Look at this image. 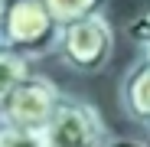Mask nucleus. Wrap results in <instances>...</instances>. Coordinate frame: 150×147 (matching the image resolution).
I'll return each mask as SVG.
<instances>
[{
    "label": "nucleus",
    "instance_id": "obj_1",
    "mask_svg": "<svg viewBox=\"0 0 150 147\" xmlns=\"http://www.w3.org/2000/svg\"><path fill=\"white\" fill-rule=\"evenodd\" d=\"M56 49L69 69L95 75V72H101L108 65V59L114 53V30L105 13H88L82 20L62 23Z\"/></svg>",
    "mask_w": 150,
    "mask_h": 147
},
{
    "label": "nucleus",
    "instance_id": "obj_2",
    "mask_svg": "<svg viewBox=\"0 0 150 147\" xmlns=\"http://www.w3.org/2000/svg\"><path fill=\"white\" fill-rule=\"evenodd\" d=\"M59 30L62 23L52 16L46 0H10L0 39L16 46L26 56H39L46 49L59 46Z\"/></svg>",
    "mask_w": 150,
    "mask_h": 147
},
{
    "label": "nucleus",
    "instance_id": "obj_3",
    "mask_svg": "<svg viewBox=\"0 0 150 147\" xmlns=\"http://www.w3.org/2000/svg\"><path fill=\"white\" fill-rule=\"evenodd\" d=\"M59 102H62V95H59L56 82L46 79V75L30 72V75L10 92V98L4 102V108H0V118H4V124H13V128L46 131V124L52 121Z\"/></svg>",
    "mask_w": 150,
    "mask_h": 147
},
{
    "label": "nucleus",
    "instance_id": "obj_4",
    "mask_svg": "<svg viewBox=\"0 0 150 147\" xmlns=\"http://www.w3.org/2000/svg\"><path fill=\"white\" fill-rule=\"evenodd\" d=\"M42 134L49 147H108V131L101 124V114L82 98L62 95V102Z\"/></svg>",
    "mask_w": 150,
    "mask_h": 147
},
{
    "label": "nucleus",
    "instance_id": "obj_5",
    "mask_svg": "<svg viewBox=\"0 0 150 147\" xmlns=\"http://www.w3.org/2000/svg\"><path fill=\"white\" fill-rule=\"evenodd\" d=\"M121 102H124V111L131 118L150 124V56L144 53V59L127 72V79L121 85Z\"/></svg>",
    "mask_w": 150,
    "mask_h": 147
},
{
    "label": "nucleus",
    "instance_id": "obj_6",
    "mask_svg": "<svg viewBox=\"0 0 150 147\" xmlns=\"http://www.w3.org/2000/svg\"><path fill=\"white\" fill-rule=\"evenodd\" d=\"M26 75H30V56L0 39V108H4V102L10 98V92Z\"/></svg>",
    "mask_w": 150,
    "mask_h": 147
},
{
    "label": "nucleus",
    "instance_id": "obj_7",
    "mask_svg": "<svg viewBox=\"0 0 150 147\" xmlns=\"http://www.w3.org/2000/svg\"><path fill=\"white\" fill-rule=\"evenodd\" d=\"M46 7L52 10V16L59 23H72V20H82L88 13H101L105 0H46Z\"/></svg>",
    "mask_w": 150,
    "mask_h": 147
},
{
    "label": "nucleus",
    "instance_id": "obj_8",
    "mask_svg": "<svg viewBox=\"0 0 150 147\" xmlns=\"http://www.w3.org/2000/svg\"><path fill=\"white\" fill-rule=\"evenodd\" d=\"M0 147H49L42 131H26L13 124H0Z\"/></svg>",
    "mask_w": 150,
    "mask_h": 147
},
{
    "label": "nucleus",
    "instance_id": "obj_9",
    "mask_svg": "<svg viewBox=\"0 0 150 147\" xmlns=\"http://www.w3.org/2000/svg\"><path fill=\"white\" fill-rule=\"evenodd\" d=\"M127 33H131V39H134V43H140V46H144V53L150 56V10H147V13H140V16H137V23H131Z\"/></svg>",
    "mask_w": 150,
    "mask_h": 147
},
{
    "label": "nucleus",
    "instance_id": "obj_10",
    "mask_svg": "<svg viewBox=\"0 0 150 147\" xmlns=\"http://www.w3.org/2000/svg\"><path fill=\"white\" fill-rule=\"evenodd\" d=\"M108 147H150V144H144V141H131V137H124V141H111Z\"/></svg>",
    "mask_w": 150,
    "mask_h": 147
},
{
    "label": "nucleus",
    "instance_id": "obj_11",
    "mask_svg": "<svg viewBox=\"0 0 150 147\" xmlns=\"http://www.w3.org/2000/svg\"><path fill=\"white\" fill-rule=\"evenodd\" d=\"M7 7H10V0H0V33H4V20H7Z\"/></svg>",
    "mask_w": 150,
    "mask_h": 147
},
{
    "label": "nucleus",
    "instance_id": "obj_12",
    "mask_svg": "<svg viewBox=\"0 0 150 147\" xmlns=\"http://www.w3.org/2000/svg\"><path fill=\"white\" fill-rule=\"evenodd\" d=\"M0 124H4V118H0Z\"/></svg>",
    "mask_w": 150,
    "mask_h": 147
},
{
    "label": "nucleus",
    "instance_id": "obj_13",
    "mask_svg": "<svg viewBox=\"0 0 150 147\" xmlns=\"http://www.w3.org/2000/svg\"><path fill=\"white\" fill-rule=\"evenodd\" d=\"M147 128H150V124H147Z\"/></svg>",
    "mask_w": 150,
    "mask_h": 147
}]
</instances>
